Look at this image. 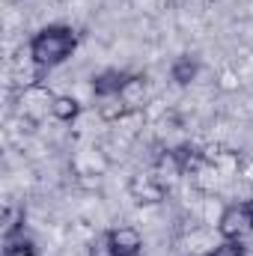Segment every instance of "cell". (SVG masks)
<instances>
[{
	"label": "cell",
	"instance_id": "6da1fadb",
	"mask_svg": "<svg viewBox=\"0 0 253 256\" xmlns=\"http://www.w3.org/2000/svg\"><path fill=\"white\" fill-rule=\"evenodd\" d=\"M27 48H30L33 66L45 74V72L63 66L78 51V33L68 24H48V27H42V30L33 33V39H30Z\"/></svg>",
	"mask_w": 253,
	"mask_h": 256
},
{
	"label": "cell",
	"instance_id": "7a4b0ae2",
	"mask_svg": "<svg viewBox=\"0 0 253 256\" xmlns=\"http://www.w3.org/2000/svg\"><path fill=\"white\" fill-rule=\"evenodd\" d=\"M218 232L224 242H244L253 232V212L250 202H230L224 212H220V220H218Z\"/></svg>",
	"mask_w": 253,
	"mask_h": 256
},
{
	"label": "cell",
	"instance_id": "3957f363",
	"mask_svg": "<svg viewBox=\"0 0 253 256\" xmlns=\"http://www.w3.org/2000/svg\"><path fill=\"white\" fill-rule=\"evenodd\" d=\"M131 80H134V74H128L122 68H104V72H98L92 78V96L98 102H116V98L122 102Z\"/></svg>",
	"mask_w": 253,
	"mask_h": 256
},
{
	"label": "cell",
	"instance_id": "277c9868",
	"mask_svg": "<svg viewBox=\"0 0 253 256\" xmlns=\"http://www.w3.org/2000/svg\"><path fill=\"white\" fill-rule=\"evenodd\" d=\"M108 236H110V244H114L116 256H140L143 254V236L134 226H114V230H108Z\"/></svg>",
	"mask_w": 253,
	"mask_h": 256
},
{
	"label": "cell",
	"instance_id": "5b68a950",
	"mask_svg": "<svg viewBox=\"0 0 253 256\" xmlns=\"http://www.w3.org/2000/svg\"><path fill=\"white\" fill-rule=\"evenodd\" d=\"M48 110H51V116L60 120V122H74V120L80 116V102L72 98V96H54V102H51Z\"/></svg>",
	"mask_w": 253,
	"mask_h": 256
},
{
	"label": "cell",
	"instance_id": "8992f818",
	"mask_svg": "<svg viewBox=\"0 0 253 256\" xmlns=\"http://www.w3.org/2000/svg\"><path fill=\"white\" fill-rule=\"evenodd\" d=\"M196 72H200V63H196L194 57H188V54L176 57V60H173V66H170V78H173L179 86H188L190 80L196 78Z\"/></svg>",
	"mask_w": 253,
	"mask_h": 256
},
{
	"label": "cell",
	"instance_id": "52a82bcc",
	"mask_svg": "<svg viewBox=\"0 0 253 256\" xmlns=\"http://www.w3.org/2000/svg\"><path fill=\"white\" fill-rule=\"evenodd\" d=\"M86 256H116L114 244H110V236H108V230H104V232H98V236L90 242V250H86Z\"/></svg>",
	"mask_w": 253,
	"mask_h": 256
},
{
	"label": "cell",
	"instance_id": "ba28073f",
	"mask_svg": "<svg viewBox=\"0 0 253 256\" xmlns=\"http://www.w3.org/2000/svg\"><path fill=\"white\" fill-rule=\"evenodd\" d=\"M202 256H248V248L242 242H220L214 250H208Z\"/></svg>",
	"mask_w": 253,
	"mask_h": 256
},
{
	"label": "cell",
	"instance_id": "9c48e42d",
	"mask_svg": "<svg viewBox=\"0 0 253 256\" xmlns=\"http://www.w3.org/2000/svg\"><path fill=\"white\" fill-rule=\"evenodd\" d=\"M248 202H250V212H253V194H250V200H248Z\"/></svg>",
	"mask_w": 253,
	"mask_h": 256
}]
</instances>
